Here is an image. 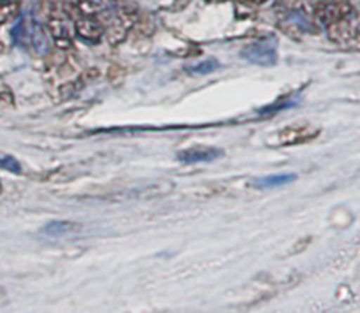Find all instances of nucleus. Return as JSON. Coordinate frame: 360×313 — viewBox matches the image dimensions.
<instances>
[{
  "instance_id": "1",
  "label": "nucleus",
  "mask_w": 360,
  "mask_h": 313,
  "mask_svg": "<svg viewBox=\"0 0 360 313\" xmlns=\"http://www.w3.org/2000/svg\"><path fill=\"white\" fill-rule=\"evenodd\" d=\"M352 9L345 0H322L319 4V18L326 27L333 28L345 23Z\"/></svg>"
},
{
  "instance_id": "2",
  "label": "nucleus",
  "mask_w": 360,
  "mask_h": 313,
  "mask_svg": "<svg viewBox=\"0 0 360 313\" xmlns=\"http://www.w3.org/2000/svg\"><path fill=\"white\" fill-rule=\"evenodd\" d=\"M241 55L243 58L248 60L250 63H255V65H262V67H271L278 62L274 42H267V41L253 42V44L246 46V48L243 49Z\"/></svg>"
},
{
  "instance_id": "3",
  "label": "nucleus",
  "mask_w": 360,
  "mask_h": 313,
  "mask_svg": "<svg viewBox=\"0 0 360 313\" xmlns=\"http://www.w3.org/2000/svg\"><path fill=\"white\" fill-rule=\"evenodd\" d=\"M134 21H136V13H134V11H122V13L116 14V18L111 21V25H109V41H111L112 44H118L120 41H123L125 35L129 34L130 28H132Z\"/></svg>"
},
{
  "instance_id": "4",
  "label": "nucleus",
  "mask_w": 360,
  "mask_h": 313,
  "mask_svg": "<svg viewBox=\"0 0 360 313\" xmlns=\"http://www.w3.org/2000/svg\"><path fill=\"white\" fill-rule=\"evenodd\" d=\"M76 32L83 41L86 42H97L98 39L104 35V25L98 20H95L90 14H84L83 18H79L76 23Z\"/></svg>"
},
{
  "instance_id": "5",
  "label": "nucleus",
  "mask_w": 360,
  "mask_h": 313,
  "mask_svg": "<svg viewBox=\"0 0 360 313\" xmlns=\"http://www.w3.org/2000/svg\"><path fill=\"white\" fill-rule=\"evenodd\" d=\"M48 25L53 37H55V42L60 46V48H67V46H70V39H72V27H70L69 18L55 14V16L49 18Z\"/></svg>"
},
{
  "instance_id": "6",
  "label": "nucleus",
  "mask_w": 360,
  "mask_h": 313,
  "mask_svg": "<svg viewBox=\"0 0 360 313\" xmlns=\"http://www.w3.org/2000/svg\"><path fill=\"white\" fill-rule=\"evenodd\" d=\"M221 157V150L217 148H195L178 153V160L183 164H197V162H211Z\"/></svg>"
},
{
  "instance_id": "7",
  "label": "nucleus",
  "mask_w": 360,
  "mask_h": 313,
  "mask_svg": "<svg viewBox=\"0 0 360 313\" xmlns=\"http://www.w3.org/2000/svg\"><path fill=\"white\" fill-rule=\"evenodd\" d=\"M83 231V225L76 224V222H67V220H56L49 222L42 232L46 236H53V238H60V236H74L77 232Z\"/></svg>"
},
{
  "instance_id": "8",
  "label": "nucleus",
  "mask_w": 360,
  "mask_h": 313,
  "mask_svg": "<svg viewBox=\"0 0 360 313\" xmlns=\"http://www.w3.org/2000/svg\"><path fill=\"white\" fill-rule=\"evenodd\" d=\"M25 25H27V39L32 42V46H34L35 51L48 53L49 51V41H48V37H46V34H44V30H42L41 25H39L35 20H32L30 23H27V21H25Z\"/></svg>"
},
{
  "instance_id": "9",
  "label": "nucleus",
  "mask_w": 360,
  "mask_h": 313,
  "mask_svg": "<svg viewBox=\"0 0 360 313\" xmlns=\"http://www.w3.org/2000/svg\"><path fill=\"white\" fill-rule=\"evenodd\" d=\"M77 6L84 14H94L111 9L115 6V0H77Z\"/></svg>"
},
{
  "instance_id": "10",
  "label": "nucleus",
  "mask_w": 360,
  "mask_h": 313,
  "mask_svg": "<svg viewBox=\"0 0 360 313\" xmlns=\"http://www.w3.org/2000/svg\"><path fill=\"white\" fill-rule=\"evenodd\" d=\"M295 174H276L269 176V178H262L260 181H257V186L259 189H273V186H281L287 185V183L294 181Z\"/></svg>"
},
{
  "instance_id": "11",
  "label": "nucleus",
  "mask_w": 360,
  "mask_h": 313,
  "mask_svg": "<svg viewBox=\"0 0 360 313\" xmlns=\"http://www.w3.org/2000/svg\"><path fill=\"white\" fill-rule=\"evenodd\" d=\"M18 4L14 0H0V23H6L16 14Z\"/></svg>"
},
{
  "instance_id": "12",
  "label": "nucleus",
  "mask_w": 360,
  "mask_h": 313,
  "mask_svg": "<svg viewBox=\"0 0 360 313\" xmlns=\"http://www.w3.org/2000/svg\"><path fill=\"white\" fill-rule=\"evenodd\" d=\"M218 67H220V63H218L214 58H210V60H206V62H200V63H197V65L190 67L188 70L193 74H210V72H213V70H217Z\"/></svg>"
},
{
  "instance_id": "13",
  "label": "nucleus",
  "mask_w": 360,
  "mask_h": 313,
  "mask_svg": "<svg viewBox=\"0 0 360 313\" xmlns=\"http://www.w3.org/2000/svg\"><path fill=\"white\" fill-rule=\"evenodd\" d=\"M0 167L6 169V171H11V172H21L20 162L7 153H0Z\"/></svg>"
},
{
  "instance_id": "14",
  "label": "nucleus",
  "mask_w": 360,
  "mask_h": 313,
  "mask_svg": "<svg viewBox=\"0 0 360 313\" xmlns=\"http://www.w3.org/2000/svg\"><path fill=\"white\" fill-rule=\"evenodd\" d=\"M248 2H253V4H264V2H267V0H248Z\"/></svg>"
}]
</instances>
